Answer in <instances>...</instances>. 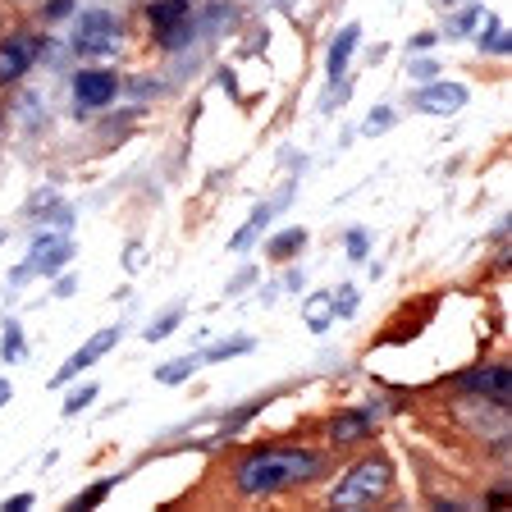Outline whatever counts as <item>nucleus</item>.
<instances>
[{"label": "nucleus", "instance_id": "7", "mask_svg": "<svg viewBox=\"0 0 512 512\" xmlns=\"http://www.w3.org/2000/svg\"><path fill=\"white\" fill-rule=\"evenodd\" d=\"M421 115H458L462 106H467V87L462 83H439V78H430L421 92H416L412 101Z\"/></svg>", "mask_w": 512, "mask_h": 512}, {"label": "nucleus", "instance_id": "20", "mask_svg": "<svg viewBox=\"0 0 512 512\" xmlns=\"http://www.w3.org/2000/svg\"><path fill=\"white\" fill-rule=\"evenodd\" d=\"M197 366H202V357H179V362L160 366V371H156V380H160V384H183L192 371H197Z\"/></svg>", "mask_w": 512, "mask_h": 512}, {"label": "nucleus", "instance_id": "28", "mask_svg": "<svg viewBox=\"0 0 512 512\" xmlns=\"http://www.w3.org/2000/svg\"><path fill=\"white\" fill-rule=\"evenodd\" d=\"M32 503H37V499H32V494H14V499H5V503H0V512H23V508H32Z\"/></svg>", "mask_w": 512, "mask_h": 512}, {"label": "nucleus", "instance_id": "13", "mask_svg": "<svg viewBox=\"0 0 512 512\" xmlns=\"http://www.w3.org/2000/svg\"><path fill=\"white\" fill-rule=\"evenodd\" d=\"M266 224H270V206H261V211H252V220L238 229L234 238H229V252H247V247L256 243V238L266 234Z\"/></svg>", "mask_w": 512, "mask_h": 512}, {"label": "nucleus", "instance_id": "6", "mask_svg": "<svg viewBox=\"0 0 512 512\" xmlns=\"http://www.w3.org/2000/svg\"><path fill=\"white\" fill-rule=\"evenodd\" d=\"M37 51H42V42H37V37H28V32H14V37H5V42H0V87L19 83V78L32 69Z\"/></svg>", "mask_w": 512, "mask_h": 512}, {"label": "nucleus", "instance_id": "4", "mask_svg": "<svg viewBox=\"0 0 512 512\" xmlns=\"http://www.w3.org/2000/svg\"><path fill=\"white\" fill-rule=\"evenodd\" d=\"M119 37V19L110 10H87L83 19H78L74 37H69V46H74V55H106L110 46H115Z\"/></svg>", "mask_w": 512, "mask_h": 512}, {"label": "nucleus", "instance_id": "2", "mask_svg": "<svg viewBox=\"0 0 512 512\" xmlns=\"http://www.w3.org/2000/svg\"><path fill=\"white\" fill-rule=\"evenodd\" d=\"M389 480H394V471H389V462H384V458L357 462V467H348V476L339 480V490L330 494V503H334L339 512L366 508V503H375L384 490H389Z\"/></svg>", "mask_w": 512, "mask_h": 512}, {"label": "nucleus", "instance_id": "24", "mask_svg": "<svg viewBox=\"0 0 512 512\" xmlns=\"http://www.w3.org/2000/svg\"><path fill=\"white\" fill-rule=\"evenodd\" d=\"M19 352H23V334H19V325H5V362H19Z\"/></svg>", "mask_w": 512, "mask_h": 512}, {"label": "nucleus", "instance_id": "15", "mask_svg": "<svg viewBox=\"0 0 512 512\" xmlns=\"http://www.w3.org/2000/svg\"><path fill=\"white\" fill-rule=\"evenodd\" d=\"M485 19V10H480V5H467V0H462V10L453 14V19H448V37H471V32H476V23Z\"/></svg>", "mask_w": 512, "mask_h": 512}, {"label": "nucleus", "instance_id": "32", "mask_svg": "<svg viewBox=\"0 0 512 512\" xmlns=\"http://www.w3.org/2000/svg\"><path fill=\"white\" fill-rule=\"evenodd\" d=\"M435 5H444V10H458L462 0H435Z\"/></svg>", "mask_w": 512, "mask_h": 512}, {"label": "nucleus", "instance_id": "5", "mask_svg": "<svg viewBox=\"0 0 512 512\" xmlns=\"http://www.w3.org/2000/svg\"><path fill=\"white\" fill-rule=\"evenodd\" d=\"M115 343H119V325H110V330L92 334V339H87V343H83V348H78V352H74V357H69V362H64V366H60V371H55V375H51V384H55V389H60V384H69V380H74V375L92 371V366H96V362H101V357H106V352H110V348H115Z\"/></svg>", "mask_w": 512, "mask_h": 512}, {"label": "nucleus", "instance_id": "9", "mask_svg": "<svg viewBox=\"0 0 512 512\" xmlns=\"http://www.w3.org/2000/svg\"><path fill=\"white\" fill-rule=\"evenodd\" d=\"M462 389H471L476 398H490V403H508L512 398V371L508 366H480V371L462 375Z\"/></svg>", "mask_w": 512, "mask_h": 512}, {"label": "nucleus", "instance_id": "22", "mask_svg": "<svg viewBox=\"0 0 512 512\" xmlns=\"http://www.w3.org/2000/svg\"><path fill=\"white\" fill-rule=\"evenodd\" d=\"M37 224H46V229H74V211L69 206H51L46 215H32Z\"/></svg>", "mask_w": 512, "mask_h": 512}, {"label": "nucleus", "instance_id": "31", "mask_svg": "<svg viewBox=\"0 0 512 512\" xmlns=\"http://www.w3.org/2000/svg\"><path fill=\"white\" fill-rule=\"evenodd\" d=\"M10 403V380H0V407Z\"/></svg>", "mask_w": 512, "mask_h": 512}, {"label": "nucleus", "instance_id": "3", "mask_svg": "<svg viewBox=\"0 0 512 512\" xmlns=\"http://www.w3.org/2000/svg\"><path fill=\"white\" fill-rule=\"evenodd\" d=\"M69 256H74V238L69 234H42L37 243H32L28 261L14 270V284L28 279V275H55V270L69 266Z\"/></svg>", "mask_w": 512, "mask_h": 512}, {"label": "nucleus", "instance_id": "27", "mask_svg": "<svg viewBox=\"0 0 512 512\" xmlns=\"http://www.w3.org/2000/svg\"><path fill=\"white\" fill-rule=\"evenodd\" d=\"M389 124H394V110L384 106V110H375V115L366 119V133H384V128H389Z\"/></svg>", "mask_w": 512, "mask_h": 512}, {"label": "nucleus", "instance_id": "26", "mask_svg": "<svg viewBox=\"0 0 512 512\" xmlns=\"http://www.w3.org/2000/svg\"><path fill=\"white\" fill-rule=\"evenodd\" d=\"M407 74H412L416 83H430V78H439V64H435V60H416Z\"/></svg>", "mask_w": 512, "mask_h": 512}, {"label": "nucleus", "instance_id": "29", "mask_svg": "<svg viewBox=\"0 0 512 512\" xmlns=\"http://www.w3.org/2000/svg\"><path fill=\"white\" fill-rule=\"evenodd\" d=\"M69 10H74V0H51V5H46V19H64Z\"/></svg>", "mask_w": 512, "mask_h": 512}, {"label": "nucleus", "instance_id": "8", "mask_svg": "<svg viewBox=\"0 0 512 512\" xmlns=\"http://www.w3.org/2000/svg\"><path fill=\"white\" fill-rule=\"evenodd\" d=\"M115 92H119V83H115V74H110V69H83V74L74 78V101L83 110L110 106V101H115Z\"/></svg>", "mask_w": 512, "mask_h": 512}, {"label": "nucleus", "instance_id": "1", "mask_svg": "<svg viewBox=\"0 0 512 512\" xmlns=\"http://www.w3.org/2000/svg\"><path fill=\"white\" fill-rule=\"evenodd\" d=\"M320 471V458L307 448H270V453H256L238 467V490L243 494H275L293 480H307Z\"/></svg>", "mask_w": 512, "mask_h": 512}, {"label": "nucleus", "instance_id": "30", "mask_svg": "<svg viewBox=\"0 0 512 512\" xmlns=\"http://www.w3.org/2000/svg\"><path fill=\"white\" fill-rule=\"evenodd\" d=\"M74 288H78V279H74V275H69V279H60V284H55V298H69Z\"/></svg>", "mask_w": 512, "mask_h": 512}, {"label": "nucleus", "instance_id": "14", "mask_svg": "<svg viewBox=\"0 0 512 512\" xmlns=\"http://www.w3.org/2000/svg\"><path fill=\"white\" fill-rule=\"evenodd\" d=\"M334 320V298L330 293H316V298L307 302V330L311 334H325V325Z\"/></svg>", "mask_w": 512, "mask_h": 512}, {"label": "nucleus", "instance_id": "21", "mask_svg": "<svg viewBox=\"0 0 512 512\" xmlns=\"http://www.w3.org/2000/svg\"><path fill=\"white\" fill-rule=\"evenodd\" d=\"M252 348V339H224V343H215L211 352H206L202 362H224V357H238V352H247Z\"/></svg>", "mask_w": 512, "mask_h": 512}, {"label": "nucleus", "instance_id": "33", "mask_svg": "<svg viewBox=\"0 0 512 512\" xmlns=\"http://www.w3.org/2000/svg\"><path fill=\"white\" fill-rule=\"evenodd\" d=\"M0 243H5V229H0Z\"/></svg>", "mask_w": 512, "mask_h": 512}, {"label": "nucleus", "instance_id": "19", "mask_svg": "<svg viewBox=\"0 0 512 512\" xmlns=\"http://www.w3.org/2000/svg\"><path fill=\"white\" fill-rule=\"evenodd\" d=\"M480 23H485V37H480V46H485V51H490V55H508V28H503V23L499 19H480Z\"/></svg>", "mask_w": 512, "mask_h": 512}, {"label": "nucleus", "instance_id": "25", "mask_svg": "<svg viewBox=\"0 0 512 512\" xmlns=\"http://www.w3.org/2000/svg\"><path fill=\"white\" fill-rule=\"evenodd\" d=\"M366 247H371V234H366V229H352V234H348V256H352V261H362Z\"/></svg>", "mask_w": 512, "mask_h": 512}, {"label": "nucleus", "instance_id": "23", "mask_svg": "<svg viewBox=\"0 0 512 512\" xmlns=\"http://www.w3.org/2000/svg\"><path fill=\"white\" fill-rule=\"evenodd\" d=\"M92 398H96V384H83V389H74V394L64 398V416H78L83 407H92Z\"/></svg>", "mask_w": 512, "mask_h": 512}, {"label": "nucleus", "instance_id": "16", "mask_svg": "<svg viewBox=\"0 0 512 512\" xmlns=\"http://www.w3.org/2000/svg\"><path fill=\"white\" fill-rule=\"evenodd\" d=\"M115 485H119V476H106V480H92V485H87V490H83V494H78V499H74V512H87V508H96V503L106 499V494H110V490H115Z\"/></svg>", "mask_w": 512, "mask_h": 512}, {"label": "nucleus", "instance_id": "10", "mask_svg": "<svg viewBox=\"0 0 512 512\" xmlns=\"http://www.w3.org/2000/svg\"><path fill=\"white\" fill-rule=\"evenodd\" d=\"M188 10H192V0H151V5H147V19H151V28L165 37L170 28H179V23L188 19Z\"/></svg>", "mask_w": 512, "mask_h": 512}, {"label": "nucleus", "instance_id": "12", "mask_svg": "<svg viewBox=\"0 0 512 512\" xmlns=\"http://www.w3.org/2000/svg\"><path fill=\"white\" fill-rule=\"evenodd\" d=\"M366 430H371L366 412H339V416L330 421V439H334V444H357Z\"/></svg>", "mask_w": 512, "mask_h": 512}, {"label": "nucleus", "instance_id": "18", "mask_svg": "<svg viewBox=\"0 0 512 512\" xmlns=\"http://www.w3.org/2000/svg\"><path fill=\"white\" fill-rule=\"evenodd\" d=\"M179 320H183V307H170V311H165V316L156 320V325H147V330H142V339H147V343L170 339V334L179 330Z\"/></svg>", "mask_w": 512, "mask_h": 512}, {"label": "nucleus", "instance_id": "17", "mask_svg": "<svg viewBox=\"0 0 512 512\" xmlns=\"http://www.w3.org/2000/svg\"><path fill=\"white\" fill-rule=\"evenodd\" d=\"M302 243H307V229H288V234H275V238H270V256H275V261H288V256L298 252Z\"/></svg>", "mask_w": 512, "mask_h": 512}, {"label": "nucleus", "instance_id": "11", "mask_svg": "<svg viewBox=\"0 0 512 512\" xmlns=\"http://www.w3.org/2000/svg\"><path fill=\"white\" fill-rule=\"evenodd\" d=\"M357 37H362V28H357V23L339 28V37H334V46H330V60H325V74H330V83H339V78H343V69H348V55H352V46H357Z\"/></svg>", "mask_w": 512, "mask_h": 512}]
</instances>
